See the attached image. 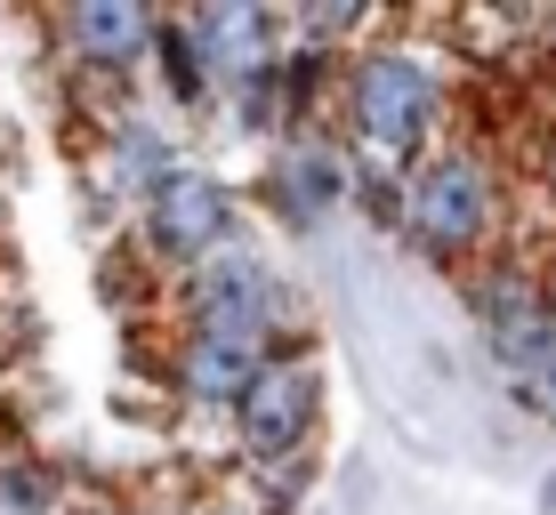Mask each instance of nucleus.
Returning <instances> with one entry per match:
<instances>
[{"mask_svg":"<svg viewBox=\"0 0 556 515\" xmlns=\"http://www.w3.org/2000/svg\"><path fill=\"white\" fill-rule=\"evenodd\" d=\"M348 129L363 154L379 162H428L435 129H444V73L428 49L412 41H371L348 56V81H339Z\"/></svg>","mask_w":556,"mask_h":515,"instance_id":"1","label":"nucleus"},{"mask_svg":"<svg viewBox=\"0 0 556 515\" xmlns=\"http://www.w3.org/2000/svg\"><path fill=\"white\" fill-rule=\"evenodd\" d=\"M501 226V169H492L476 145H444V154L412 162L404 178V226L395 234L412 242L419 258L452 266V258H476Z\"/></svg>","mask_w":556,"mask_h":515,"instance_id":"2","label":"nucleus"},{"mask_svg":"<svg viewBox=\"0 0 556 515\" xmlns=\"http://www.w3.org/2000/svg\"><path fill=\"white\" fill-rule=\"evenodd\" d=\"M178 291H186V331H202V338H242V347H266V355H299V347H282V338L299 331L291 291L266 274V258L251 250V242L210 250L194 274H178Z\"/></svg>","mask_w":556,"mask_h":515,"instance_id":"3","label":"nucleus"},{"mask_svg":"<svg viewBox=\"0 0 556 515\" xmlns=\"http://www.w3.org/2000/svg\"><path fill=\"white\" fill-rule=\"evenodd\" d=\"M138 234H146L153 266H169V274H194L210 250H226V242H235V194H226L210 169H186V162H178V169H169V178L146 194Z\"/></svg>","mask_w":556,"mask_h":515,"instance_id":"4","label":"nucleus"},{"mask_svg":"<svg viewBox=\"0 0 556 515\" xmlns=\"http://www.w3.org/2000/svg\"><path fill=\"white\" fill-rule=\"evenodd\" d=\"M468 307L484 322V347L501 355L508 378H525L532 362L556 347V298H548V282L532 274V266H508V258L484 266V274L468 282Z\"/></svg>","mask_w":556,"mask_h":515,"instance_id":"5","label":"nucleus"},{"mask_svg":"<svg viewBox=\"0 0 556 515\" xmlns=\"http://www.w3.org/2000/svg\"><path fill=\"white\" fill-rule=\"evenodd\" d=\"M323 419V371L315 355H275L266 371L251 378V395L235 403V427H242V451L251 460H299V443L315 435Z\"/></svg>","mask_w":556,"mask_h":515,"instance_id":"6","label":"nucleus"},{"mask_svg":"<svg viewBox=\"0 0 556 515\" xmlns=\"http://www.w3.org/2000/svg\"><path fill=\"white\" fill-rule=\"evenodd\" d=\"M186 33H194V49L210 65V89H242V81L282 65L275 9H258V0H210V9L186 16Z\"/></svg>","mask_w":556,"mask_h":515,"instance_id":"7","label":"nucleus"},{"mask_svg":"<svg viewBox=\"0 0 556 515\" xmlns=\"http://www.w3.org/2000/svg\"><path fill=\"white\" fill-rule=\"evenodd\" d=\"M56 41L81 73H129L146 65L153 41H162V16L146 9V0H73L65 16H56Z\"/></svg>","mask_w":556,"mask_h":515,"instance_id":"8","label":"nucleus"},{"mask_svg":"<svg viewBox=\"0 0 556 515\" xmlns=\"http://www.w3.org/2000/svg\"><path fill=\"white\" fill-rule=\"evenodd\" d=\"M266 194L291 226H315L323 209L348 202V154H339L331 138H315V129H291V138L275 145V169H266Z\"/></svg>","mask_w":556,"mask_h":515,"instance_id":"9","label":"nucleus"},{"mask_svg":"<svg viewBox=\"0 0 556 515\" xmlns=\"http://www.w3.org/2000/svg\"><path fill=\"white\" fill-rule=\"evenodd\" d=\"M266 347H242V338H202V331H186V347L178 362H169V378H178V395H194V403L210 411H235L242 395H251V378L266 371Z\"/></svg>","mask_w":556,"mask_h":515,"instance_id":"10","label":"nucleus"},{"mask_svg":"<svg viewBox=\"0 0 556 515\" xmlns=\"http://www.w3.org/2000/svg\"><path fill=\"white\" fill-rule=\"evenodd\" d=\"M169 169H178V154H169V145L153 138L146 121H113L105 145L89 154V178H98V194H105V202H138V209H146V194L169 178Z\"/></svg>","mask_w":556,"mask_h":515,"instance_id":"11","label":"nucleus"},{"mask_svg":"<svg viewBox=\"0 0 556 515\" xmlns=\"http://www.w3.org/2000/svg\"><path fill=\"white\" fill-rule=\"evenodd\" d=\"M153 56H162L169 98H186V105H202V98H210V65H202L194 33H186V16H162V41H153Z\"/></svg>","mask_w":556,"mask_h":515,"instance_id":"12","label":"nucleus"},{"mask_svg":"<svg viewBox=\"0 0 556 515\" xmlns=\"http://www.w3.org/2000/svg\"><path fill=\"white\" fill-rule=\"evenodd\" d=\"M0 500L16 515H56V475L41 460H0Z\"/></svg>","mask_w":556,"mask_h":515,"instance_id":"13","label":"nucleus"},{"mask_svg":"<svg viewBox=\"0 0 556 515\" xmlns=\"http://www.w3.org/2000/svg\"><path fill=\"white\" fill-rule=\"evenodd\" d=\"M516 395H525V403H532V411H541L548 427H556V347H548L541 362H532L525 378H516Z\"/></svg>","mask_w":556,"mask_h":515,"instance_id":"14","label":"nucleus"},{"mask_svg":"<svg viewBox=\"0 0 556 515\" xmlns=\"http://www.w3.org/2000/svg\"><path fill=\"white\" fill-rule=\"evenodd\" d=\"M186 515H251V507H186Z\"/></svg>","mask_w":556,"mask_h":515,"instance_id":"15","label":"nucleus"},{"mask_svg":"<svg viewBox=\"0 0 556 515\" xmlns=\"http://www.w3.org/2000/svg\"><path fill=\"white\" fill-rule=\"evenodd\" d=\"M541 282H548V298H556V258H548V274H541Z\"/></svg>","mask_w":556,"mask_h":515,"instance_id":"16","label":"nucleus"},{"mask_svg":"<svg viewBox=\"0 0 556 515\" xmlns=\"http://www.w3.org/2000/svg\"><path fill=\"white\" fill-rule=\"evenodd\" d=\"M548 202H556V162H548Z\"/></svg>","mask_w":556,"mask_h":515,"instance_id":"17","label":"nucleus"}]
</instances>
